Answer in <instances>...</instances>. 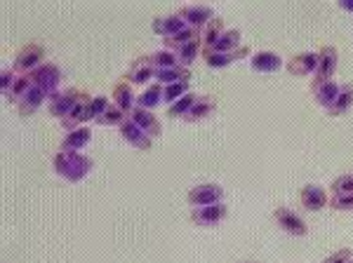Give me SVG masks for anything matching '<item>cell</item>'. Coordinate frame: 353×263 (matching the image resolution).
Returning a JSON list of instances; mask_svg holds the SVG:
<instances>
[{"label":"cell","instance_id":"cell-1","mask_svg":"<svg viewBox=\"0 0 353 263\" xmlns=\"http://www.w3.org/2000/svg\"><path fill=\"white\" fill-rule=\"evenodd\" d=\"M54 169L68 181H81L92 169V160L78 151H59L54 156Z\"/></svg>","mask_w":353,"mask_h":263},{"label":"cell","instance_id":"cell-2","mask_svg":"<svg viewBox=\"0 0 353 263\" xmlns=\"http://www.w3.org/2000/svg\"><path fill=\"white\" fill-rule=\"evenodd\" d=\"M43 59H45V48L33 40V43H26L24 48L14 54L12 68L19 73V76H28V73H33L36 68L43 66Z\"/></svg>","mask_w":353,"mask_h":263},{"label":"cell","instance_id":"cell-3","mask_svg":"<svg viewBox=\"0 0 353 263\" xmlns=\"http://www.w3.org/2000/svg\"><path fill=\"white\" fill-rule=\"evenodd\" d=\"M337 64H339L337 48L325 45V48L318 52V68H316V73H313V78H311V90L321 87L323 83H330L332 76H334V71H337Z\"/></svg>","mask_w":353,"mask_h":263},{"label":"cell","instance_id":"cell-4","mask_svg":"<svg viewBox=\"0 0 353 263\" xmlns=\"http://www.w3.org/2000/svg\"><path fill=\"white\" fill-rule=\"evenodd\" d=\"M83 94L85 92H83V90H78V87H68V90H64V92L52 94V96H50V116L64 120L68 113L73 111V106L83 99Z\"/></svg>","mask_w":353,"mask_h":263},{"label":"cell","instance_id":"cell-5","mask_svg":"<svg viewBox=\"0 0 353 263\" xmlns=\"http://www.w3.org/2000/svg\"><path fill=\"white\" fill-rule=\"evenodd\" d=\"M229 216V207L224 202H214V204H208V207H193L191 209V221L196 226H203V228H212L221 224V221Z\"/></svg>","mask_w":353,"mask_h":263},{"label":"cell","instance_id":"cell-6","mask_svg":"<svg viewBox=\"0 0 353 263\" xmlns=\"http://www.w3.org/2000/svg\"><path fill=\"white\" fill-rule=\"evenodd\" d=\"M33 80V85L36 87H41L45 96H52L57 94V87H59V80H61V71H59V66L57 64H43L41 68H36L33 73H28Z\"/></svg>","mask_w":353,"mask_h":263},{"label":"cell","instance_id":"cell-7","mask_svg":"<svg viewBox=\"0 0 353 263\" xmlns=\"http://www.w3.org/2000/svg\"><path fill=\"white\" fill-rule=\"evenodd\" d=\"M273 219H276L278 228H283V231L290 233V235L304 238L306 233H309V228H306L304 219H301L297 211H292V209H288V207H276V209H273Z\"/></svg>","mask_w":353,"mask_h":263},{"label":"cell","instance_id":"cell-8","mask_svg":"<svg viewBox=\"0 0 353 263\" xmlns=\"http://www.w3.org/2000/svg\"><path fill=\"white\" fill-rule=\"evenodd\" d=\"M221 198H224V188L217 186V184L193 186L189 191V196H186L191 207H208V204L221 202Z\"/></svg>","mask_w":353,"mask_h":263},{"label":"cell","instance_id":"cell-9","mask_svg":"<svg viewBox=\"0 0 353 263\" xmlns=\"http://www.w3.org/2000/svg\"><path fill=\"white\" fill-rule=\"evenodd\" d=\"M176 14L186 21V26L198 28V31H203V28L214 19L212 8H208V5H186V8H181Z\"/></svg>","mask_w":353,"mask_h":263},{"label":"cell","instance_id":"cell-10","mask_svg":"<svg viewBox=\"0 0 353 263\" xmlns=\"http://www.w3.org/2000/svg\"><path fill=\"white\" fill-rule=\"evenodd\" d=\"M130 120H132L137 127L144 129L146 134L151 136V139H158V136L163 134L161 120L153 116V111H146V108H141V106H134L132 113H130Z\"/></svg>","mask_w":353,"mask_h":263},{"label":"cell","instance_id":"cell-11","mask_svg":"<svg viewBox=\"0 0 353 263\" xmlns=\"http://www.w3.org/2000/svg\"><path fill=\"white\" fill-rule=\"evenodd\" d=\"M318 68V52H299L288 61V71L297 78L313 76Z\"/></svg>","mask_w":353,"mask_h":263},{"label":"cell","instance_id":"cell-12","mask_svg":"<svg viewBox=\"0 0 353 263\" xmlns=\"http://www.w3.org/2000/svg\"><path fill=\"white\" fill-rule=\"evenodd\" d=\"M121 134H123V139L128 141L130 146L139 148V151H149L151 144H153L151 136L146 134V132L141 129V127H137L132 120H130V116H128V120H125V123L121 125Z\"/></svg>","mask_w":353,"mask_h":263},{"label":"cell","instance_id":"cell-13","mask_svg":"<svg viewBox=\"0 0 353 263\" xmlns=\"http://www.w3.org/2000/svg\"><path fill=\"white\" fill-rule=\"evenodd\" d=\"M299 200H301V207L309 209V211H318V209H323V207H325V204L330 202L327 193L323 191V188L318 186V184H306L304 188H301Z\"/></svg>","mask_w":353,"mask_h":263},{"label":"cell","instance_id":"cell-14","mask_svg":"<svg viewBox=\"0 0 353 263\" xmlns=\"http://www.w3.org/2000/svg\"><path fill=\"white\" fill-rule=\"evenodd\" d=\"M90 101H92V99H90V94H83V99L73 106V111L68 113L64 120H61V127H64L66 132H73V129L83 127V125L90 120Z\"/></svg>","mask_w":353,"mask_h":263},{"label":"cell","instance_id":"cell-15","mask_svg":"<svg viewBox=\"0 0 353 263\" xmlns=\"http://www.w3.org/2000/svg\"><path fill=\"white\" fill-rule=\"evenodd\" d=\"M245 56H250V48H248V45H243V48L233 50V52H221V54L205 52L203 59H205V64H208L210 68H226V66L236 64L238 59H245Z\"/></svg>","mask_w":353,"mask_h":263},{"label":"cell","instance_id":"cell-16","mask_svg":"<svg viewBox=\"0 0 353 263\" xmlns=\"http://www.w3.org/2000/svg\"><path fill=\"white\" fill-rule=\"evenodd\" d=\"M184 28H186V21L181 19L179 14L156 17V19H153V33H156V36H163L165 40L176 36V33L184 31Z\"/></svg>","mask_w":353,"mask_h":263},{"label":"cell","instance_id":"cell-17","mask_svg":"<svg viewBox=\"0 0 353 263\" xmlns=\"http://www.w3.org/2000/svg\"><path fill=\"white\" fill-rule=\"evenodd\" d=\"M128 78L130 85H146L149 80L156 78V68L151 64V56H139L132 64V68H130Z\"/></svg>","mask_w":353,"mask_h":263},{"label":"cell","instance_id":"cell-18","mask_svg":"<svg viewBox=\"0 0 353 263\" xmlns=\"http://www.w3.org/2000/svg\"><path fill=\"white\" fill-rule=\"evenodd\" d=\"M241 40H243L241 31H238V28H229V31H224V33H221V36L217 38V43L210 45L208 50H203V54H205V52H214V54H221V52H233V50L243 48Z\"/></svg>","mask_w":353,"mask_h":263},{"label":"cell","instance_id":"cell-19","mask_svg":"<svg viewBox=\"0 0 353 263\" xmlns=\"http://www.w3.org/2000/svg\"><path fill=\"white\" fill-rule=\"evenodd\" d=\"M214 108H217V99H214L212 94H203L198 96V101L193 104V108L184 116L186 123H198V120H205L210 118L214 113Z\"/></svg>","mask_w":353,"mask_h":263},{"label":"cell","instance_id":"cell-20","mask_svg":"<svg viewBox=\"0 0 353 263\" xmlns=\"http://www.w3.org/2000/svg\"><path fill=\"white\" fill-rule=\"evenodd\" d=\"M113 104L128 113V116L132 113V108L137 106V96L132 92V85H130L128 80H123V83H118L116 87H113Z\"/></svg>","mask_w":353,"mask_h":263},{"label":"cell","instance_id":"cell-21","mask_svg":"<svg viewBox=\"0 0 353 263\" xmlns=\"http://www.w3.org/2000/svg\"><path fill=\"white\" fill-rule=\"evenodd\" d=\"M250 66L257 73H276L283 66V59L276 52H257L250 59Z\"/></svg>","mask_w":353,"mask_h":263},{"label":"cell","instance_id":"cell-22","mask_svg":"<svg viewBox=\"0 0 353 263\" xmlns=\"http://www.w3.org/2000/svg\"><path fill=\"white\" fill-rule=\"evenodd\" d=\"M353 106V85H341V90H339V94H337V99L332 101V106L327 108V116H332V118H341L344 113H349V108Z\"/></svg>","mask_w":353,"mask_h":263},{"label":"cell","instance_id":"cell-23","mask_svg":"<svg viewBox=\"0 0 353 263\" xmlns=\"http://www.w3.org/2000/svg\"><path fill=\"white\" fill-rule=\"evenodd\" d=\"M201 36H203V33L198 31V28L186 26L184 31H179L176 36L163 40V43H165V50H170V52H172V50H176V52H179L181 48H186V45H191V43H196V40H201Z\"/></svg>","mask_w":353,"mask_h":263},{"label":"cell","instance_id":"cell-24","mask_svg":"<svg viewBox=\"0 0 353 263\" xmlns=\"http://www.w3.org/2000/svg\"><path fill=\"white\" fill-rule=\"evenodd\" d=\"M48 99V96H45V92L41 87H36V85H33L31 87V92H28L24 99L19 101V104H17V111H19V116H31V113H36L38 108L43 106V101Z\"/></svg>","mask_w":353,"mask_h":263},{"label":"cell","instance_id":"cell-25","mask_svg":"<svg viewBox=\"0 0 353 263\" xmlns=\"http://www.w3.org/2000/svg\"><path fill=\"white\" fill-rule=\"evenodd\" d=\"M90 139H92V132H90L88 127H78V129L68 132L59 148L61 151H81V148H85L90 144Z\"/></svg>","mask_w":353,"mask_h":263},{"label":"cell","instance_id":"cell-26","mask_svg":"<svg viewBox=\"0 0 353 263\" xmlns=\"http://www.w3.org/2000/svg\"><path fill=\"white\" fill-rule=\"evenodd\" d=\"M163 85L161 83H151L149 87L144 90L139 96H137V106H141V108H146V111H153L158 104L163 101Z\"/></svg>","mask_w":353,"mask_h":263},{"label":"cell","instance_id":"cell-27","mask_svg":"<svg viewBox=\"0 0 353 263\" xmlns=\"http://www.w3.org/2000/svg\"><path fill=\"white\" fill-rule=\"evenodd\" d=\"M191 71L186 66H174V68H165V71H156V83H161L163 87L174 83H181V80H189Z\"/></svg>","mask_w":353,"mask_h":263},{"label":"cell","instance_id":"cell-28","mask_svg":"<svg viewBox=\"0 0 353 263\" xmlns=\"http://www.w3.org/2000/svg\"><path fill=\"white\" fill-rule=\"evenodd\" d=\"M31 87H33V80H31V76H17V80H14V85L10 87V92L5 94L8 96V101L10 104H19L24 96L31 92Z\"/></svg>","mask_w":353,"mask_h":263},{"label":"cell","instance_id":"cell-29","mask_svg":"<svg viewBox=\"0 0 353 263\" xmlns=\"http://www.w3.org/2000/svg\"><path fill=\"white\" fill-rule=\"evenodd\" d=\"M339 90H341V85H337L334 80H330V83H323L321 87L313 90V94H316V101H318V104L330 108V106H332V101L337 99Z\"/></svg>","mask_w":353,"mask_h":263},{"label":"cell","instance_id":"cell-30","mask_svg":"<svg viewBox=\"0 0 353 263\" xmlns=\"http://www.w3.org/2000/svg\"><path fill=\"white\" fill-rule=\"evenodd\" d=\"M226 31V26H224V19L221 17H214L212 21H210L208 26L203 28V36H201V43H203V50H208L210 45H214L217 43V38L221 36V33Z\"/></svg>","mask_w":353,"mask_h":263},{"label":"cell","instance_id":"cell-31","mask_svg":"<svg viewBox=\"0 0 353 263\" xmlns=\"http://www.w3.org/2000/svg\"><path fill=\"white\" fill-rule=\"evenodd\" d=\"M196 101H198V94H193V92L184 94L179 101H174V104L168 108V118H184L186 113H189L191 108H193Z\"/></svg>","mask_w":353,"mask_h":263},{"label":"cell","instance_id":"cell-32","mask_svg":"<svg viewBox=\"0 0 353 263\" xmlns=\"http://www.w3.org/2000/svg\"><path fill=\"white\" fill-rule=\"evenodd\" d=\"M151 64L156 71H165V68H174V66H181L176 54H172L170 50H158V52L151 54Z\"/></svg>","mask_w":353,"mask_h":263},{"label":"cell","instance_id":"cell-33","mask_svg":"<svg viewBox=\"0 0 353 263\" xmlns=\"http://www.w3.org/2000/svg\"><path fill=\"white\" fill-rule=\"evenodd\" d=\"M184 94H189V80H181V83L168 85V87L163 90V101L172 106L174 101H179Z\"/></svg>","mask_w":353,"mask_h":263},{"label":"cell","instance_id":"cell-34","mask_svg":"<svg viewBox=\"0 0 353 263\" xmlns=\"http://www.w3.org/2000/svg\"><path fill=\"white\" fill-rule=\"evenodd\" d=\"M125 120H128V113L121 111V108H118L116 104H111V106L104 111V116L97 120V125H109V127H111V125H116V127H121Z\"/></svg>","mask_w":353,"mask_h":263},{"label":"cell","instance_id":"cell-35","mask_svg":"<svg viewBox=\"0 0 353 263\" xmlns=\"http://www.w3.org/2000/svg\"><path fill=\"white\" fill-rule=\"evenodd\" d=\"M201 40H196V43H191V45H186V48H181L179 50V54H176V59H179V64L181 66H186L189 68L193 61L198 59V52H201Z\"/></svg>","mask_w":353,"mask_h":263},{"label":"cell","instance_id":"cell-36","mask_svg":"<svg viewBox=\"0 0 353 263\" xmlns=\"http://www.w3.org/2000/svg\"><path fill=\"white\" fill-rule=\"evenodd\" d=\"M341 193H353V171L341 174L332 181V196H341Z\"/></svg>","mask_w":353,"mask_h":263},{"label":"cell","instance_id":"cell-37","mask_svg":"<svg viewBox=\"0 0 353 263\" xmlns=\"http://www.w3.org/2000/svg\"><path fill=\"white\" fill-rule=\"evenodd\" d=\"M109 99L106 96H92V101H90V120H99L101 116H104V111L109 108Z\"/></svg>","mask_w":353,"mask_h":263},{"label":"cell","instance_id":"cell-38","mask_svg":"<svg viewBox=\"0 0 353 263\" xmlns=\"http://www.w3.org/2000/svg\"><path fill=\"white\" fill-rule=\"evenodd\" d=\"M330 204H332V209H337V211H353V193H341V196H332Z\"/></svg>","mask_w":353,"mask_h":263},{"label":"cell","instance_id":"cell-39","mask_svg":"<svg viewBox=\"0 0 353 263\" xmlns=\"http://www.w3.org/2000/svg\"><path fill=\"white\" fill-rule=\"evenodd\" d=\"M349 261H353V251L339 249V251H334V254H330L323 263H349Z\"/></svg>","mask_w":353,"mask_h":263},{"label":"cell","instance_id":"cell-40","mask_svg":"<svg viewBox=\"0 0 353 263\" xmlns=\"http://www.w3.org/2000/svg\"><path fill=\"white\" fill-rule=\"evenodd\" d=\"M17 76H19V73H17L14 68H5V71H3V80H0V85H3V92H5V94H8V92H10V87L14 85Z\"/></svg>","mask_w":353,"mask_h":263},{"label":"cell","instance_id":"cell-41","mask_svg":"<svg viewBox=\"0 0 353 263\" xmlns=\"http://www.w3.org/2000/svg\"><path fill=\"white\" fill-rule=\"evenodd\" d=\"M339 8H341V10H346V12H353V0H341Z\"/></svg>","mask_w":353,"mask_h":263},{"label":"cell","instance_id":"cell-42","mask_svg":"<svg viewBox=\"0 0 353 263\" xmlns=\"http://www.w3.org/2000/svg\"><path fill=\"white\" fill-rule=\"evenodd\" d=\"M243 263H257V261H243Z\"/></svg>","mask_w":353,"mask_h":263},{"label":"cell","instance_id":"cell-43","mask_svg":"<svg viewBox=\"0 0 353 263\" xmlns=\"http://www.w3.org/2000/svg\"><path fill=\"white\" fill-rule=\"evenodd\" d=\"M349 263H353V261H349Z\"/></svg>","mask_w":353,"mask_h":263}]
</instances>
